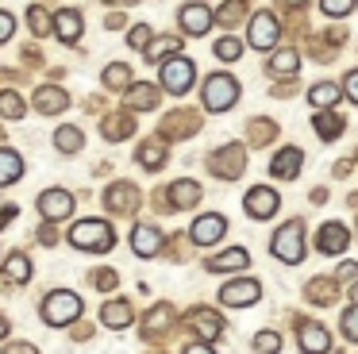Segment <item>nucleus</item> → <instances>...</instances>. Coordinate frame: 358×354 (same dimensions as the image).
Listing matches in <instances>:
<instances>
[{
  "label": "nucleus",
  "instance_id": "nucleus-1",
  "mask_svg": "<svg viewBox=\"0 0 358 354\" xmlns=\"http://www.w3.org/2000/svg\"><path fill=\"white\" fill-rule=\"evenodd\" d=\"M70 243L78 246V250H112V246H116V235H112V227L104 220H81V223H73Z\"/></svg>",
  "mask_w": 358,
  "mask_h": 354
},
{
  "label": "nucleus",
  "instance_id": "nucleus-2",
  "mask_svg": "<svg viewBox=\"0 0 358 354\" xmlns=\"http://www.w3.org/2000/svg\"><path fill=\"white\" fill-rule=\"evenodd\" d=\"M78 316H81V297L70 289H55L43 300V320H47L50 327H66V323H73Z\"/></svg>",
  "mask_w": 358,
  "mask_h": 354
},
{
  "label": "nucleus",
  "instance_id": "nucleus-3",
  "mask_svg": "<svg viewBox=\"0 0 358 354\" xmlns=\"http://www.w3.org/2000/svg\"><path fill=\"white\" fill-rule=\"evenodd\" d=\"M270 250H273V258L296 266V262L304 258V223H301V220H289L285 227H278V231H273Z\"/></svg>",
  "mask_w": 358,
  "mask_h": 354
},
{
  "label": "nucleus",
  "instance_id": "nucleus-4",
  "mask_svg": "<svg viewBox=\"0 0 358 354\" xmlns=\"http://www.w3.org/2000/svg\"><path fill=\"white\" fill-rule=\"evenodd\" d=\"M239 100V81L227 73H212L208 81H204V108L208 112H227V108Z\"/></svg>",
  "mask_w": 358,
  "mask_h": 354
},
{
  "label": "nucleus",
  "instance_id": "nucleus-5",
  "mask_svg": "<svg viewBox=\"0 0 358 354\" xmlns=\"http://www.w3.org/2000/svg\"><path fill=\"white\" fill-rule=\"evenodd\" d=\"M193 62L189 58H170L162 62V73H158V81H162L166 92H173V97H181V92H189V85H193Z\"/></svg>",
  "mask_w": 358,
  "mask_h": 354
},
{
  "label": "nucleus",
  "instance_id": "nucleus-6",
  "mask_svg": "<svg viewBox=\"0 0 358 354\" xmlns=\"http://www.w3.org/2000/svg\"><path fill=\"white\" fill-rule=\"evenodd\" d=\"M243 162H247V150H243L239 143H231V146H220L216 154L208 158V169L216 177H227V181H235V177L243 174Z\"/></svg>",
  "mask_w": 358,
  "mask_h": 354
},
{
  "label": "nucleus",
  "instance_id": "nucleus-7",
  "mask_svg": "<svg viewBox=\"0 0 358 354\" xmlns=\"http://www.w3.org/2000/svg\"><path fill=\"white\" fill-rule=\"evenodd\" d=\"M185 323H189V331H193L196 339H204V343H212V339L224 335V320H220L212 308H193V312L185 316Z\"/></svg>",
  "mask_w": 358,
  "mask_h": 354
},
{
  "label": "nucleus",
  "instance_id": "nucleus-8",
  "mask_svg": "<svg viewBox=\"0 0 358 354\" xmlns=\"http://www.w3.org/2000/svg\"><path fill=\"white\" fill-rule=\"evenodd\" d=\"M224 231H227V220H224V215H216V212H208V215H201V220L189 227V239H193L196 246H212V243L224 239Z\"/></svg>",
  "mask_w": 358,
  "mask_h": 354
},
{
  "label": "nucleus",
  "instance_id": "nucleus-9",
  "mask_svg": "<svg viewBox=\"0 0 358 354\" xmlns=\"http://www.w3.org/2000/svg\"><path fill=\"white\" fill-rule=\"evenodd\" d=\"M158 131H162L166 139H189V135H196V131H201V115L189 112V108H181V112H170V115H166Z\"/></svg>",
  "mask_w": 358,
  "mask_h": 354
},
{
  "label": "nucleus",
  "instance_id": "nucleus-10",
  "mask_svg": "<svg viewBox=\"0 0 358 354\" xmlns=\"http://www.w3.org/2000/svg\"><path fill=\"white\" fill-rule=\"evenodd\" d=\"M73 192H66V189H47V192H39V212L47 215V220H66V215H73Z\"/></svg>",
  "mask_w": 358,
  "mask_h": 354
},
{
  "label": "nucleus",
  "instance_id": "nucleus-11",
  "mask_svg": "<svg viewBox=\"0 0 358 354\" xmlns=\"http://www.w3.org/2000/svg\"><path fill=\"white\" fill-rule=\"evenodd\" d=\"M250 46L255 50H273L278 46V20H273L270 12H258L255 20H250Z\"/></svg>",
  "mask_w": 358,
  "mask_h": 354
},
{
  "label": "nucleus",
  "instance_id": "nucleus-12",
  "mask_svg": "<svg viewBox=\"0 0 358 354\" xmlns=\"http://www.w3.org/2000/svg\"><path fill=\"white\" fill-rule=\"evenodd\" d=\"M278 192L266 189V185H255V189L247 192V200H243V208H247V215H255V220H270L273 212H278Z\"/></svg>",
  "mask_w": 358,
  "mask_h": 354
},
{
  "label": "nucleus",
  "instance_id": "nucleus-13",
  "mask_svg": "<svg viewBox=\"0 0 358 354\" xmlns=\"http://www.w3.org/2000/svg\"><path fill=\"white\" fill-rule=\"evenodd\" d=\"M258 297H262V285L258 281H227L224 289H220V300H224L227 308H247V304H255Z\"/></svg>",
  "mask_w": 358,
  "mask_h": 354
},
{
  "label": "nucleus",
  "instance_id": "nucleus-14",
  "mask_svg": "<svg viewBox=\"0 0 358 354\" xmlns=\"http://www.w3.org/2000/svg\"><path fill=\"white\" fill-rule=\"evenodd\" d=\"M296 339H301V351L304 354H327V351H331V335H327L320 323H312V320L296 323Z\"/></svg>",
  "mask_w": 358,
  "mask_h": 354
},
{
  "label": "nucleus",
  "instance_id": "nucleus-15",
  "mask_svg": "<svg viewBox=\"0 0 358 354\" xmlns=\"http://www.w3.org/2000/svg\"><path fill=\"white\" fill-rule=\"evenodd\" d=\"M301 166H304V154L296 150V146H285V150L273 154L270 174H273V177H281V181H293V177H301Z\"/></svg>",
  "mask_w": 358,
  "mask_h": 354
},
{
  "label": "nucleus",
  "instance_id": "nucleus-16",
  "mask_svg": "<svg viewBox=\"0 0 358 354\" xmlns=\"http://www.w3.org/2000/svg\"><path fill=\"white\" fill-rule=\"evenodd\" d=\"M104 200H108V208L116 215H131L135 208H139V189L127 185V181H120V185H112V189L104 192Z\"/></svg>",
  "mask_w": 358,
  "mask_h": 354
},
{
  "label": "nucleus",
  "instance_id": "nucleus-17",
  "mask_svg": "<svg viewBox=\"0 0 358 354\" xmlns=\"http://www.w3.org/2000/svg\"><path fill=\"white\" fill-rule=\"evenodd\" d=\"M347 243H350V231L343 227V223H324L320 235H316V250L320 254H343Z\"/></svg>",
  "mask_w": 358,
  "mask_h": 354
},
{
  "label": "nucleus",
  "instance_id": "nucleus-18",
  "mask_svg": "<svg viewBox=\"0 0 358 354\" xmlns=\"http://www.w3.org/2000/svg\"><path fill=\"white\" fill-rule=\"evenodd\" d=\"M70 108V97H66V89H58V85H43L39 92H35V112L43 115H58Z\"/></svg>",
  "mask_w": 358,
  "mask_h": 354
},
{
  "label": "nucleus",
  "instance_id": "nucleus-19",
  "mask_svg": "<svg viewBox=\"0 0 358 354\" xmlns=\"http://www.w3.org/2000/svg\"><path fill=\"white\" fill-rule=\"evenodd\" d=\"M131 250L143 254V258H155V254L162 250V231L150 227V223H139V227L131 231Z\"/></svg>",
  "mask_w": 358,
  "mask_h": 354
},
{
  "label": "nucleus",
  "instance_id": "nucleus-20",
  "mask_svg": "<svg viewBox=\"0 0 358 354\" xmlns=\"http://www.w3.org/2000/svg\"><path fill=\"white\" fill-rule=\"evenodd\" d=\"M212 20H216V15H212L204 4H185L181 8V27H185L189 35H208Z\"/></svg>",
  "mask_w": 358,
  "mask_h": 354
},
{
  "label": "nucleus",
  "instance_id": "nucleus-21",
  "mask_svg": "<svg viewBox=\"0 0 358 354\" xmlns=\"http://www.w3.org/2000/svg\"><path fill=\"white\" fill-rule=\"evenodd\" d=\"M250 266V254L243 250V246H231V250L216 254V258L208 262V274H239V269Z\"/></svg>",
  "mask_w": 358,
  "mask_h": 354
},
{
  "label": "nucleus",
  "instance_id": "nucleus-22",
  "mask_svg": "<svg viewBox=\"0 0 358 354\" xmlns=\"http://www.w3.org/2000/svg\"><path fill=\"white\" fill-rule=\"evenodd\" d=\"M55 31L62 43H78L81 31H85V23H81V12H73V8H62V12L55 15Z\"/></svg>",
  "mask_w": 358,
  "mask_h": 354
},
{
  "label": "nucleus",
  "instance_id": "nucleus-23",
  "mask_svg": "<svg viewBox=\"0 0 358 354\" xmlns=\"http://www.w3.org/2000/svg\"><path fill=\"white\" fill-rule=\"evenodd\" d=\"M131 127H135V112H131V108H127V112L108 115V120H101V135H104V139H112V143L127 139V135H131Z\"/></svg>",
  "mask_w": 358,
  "mask_h": 354
},
{
  "label": "nucleus",
  "instance_id": "nucleus-24",
  "mask_svg": "<svg viewBox=\"0 0 358 354\" xmlns=\"http://www.w3.org/2000/svg\"><path fill=\"white\" fill-rule=\"evenodd\" d=\"M304 297H308L312 304L327 308V304H335V297H339V289H335V281H331V277H312V281L304 285Z\"/></svg>",
  "mask_w": 358,
  "mask_h": 354
},
{
  "label": "nucleus",
  "instance_id": "nucleus-25",
  "mask_svg": "<svg viewBox=\"0 0 358 354\" xmlns=\"http://www.w3.org/2000/svg\"><path fill=\"white\" fill-rule=\"evenodd\" d=\"M101 323L112 331H124L127 323H131V304H127V300H108V304L101 308Z\"/></svg>",
  "mask_w": 358,
  "mask_h": 354
},
{
  "label": "nucleus",
  "instance_id": "nucleus-26",
  "mask_svg": "<svg viewBox=\"0 0 358 354\" xmlns=\"http://www.w3.org/2000/svg\"><path fill=\"white\" fill-rule=\"evenodd\" d=\"M312 127L320 131V139L331 143V139H339V131H343V115L335 112V108H320V112L312 115Z\"/></svg>",
  "mask_w": 358,
  "mask_h": 354
},
{
  "label": "nucleus",
  "instance_id": "nucleus-27",
  "mask_svg": "<svg viewBox=\"0 0 358 354\" xmlns=\"http://www.w3.org/2000/svg\"><path fill=\"white\" fill-rule=\"evenodd\" d=\"M166 197H170L173 208H193L196 200H201V185H196V181H173Z\"/></svg>",
  "mask_w": 358,
  "mask_h": 354
},
{
  "label": "nucleus",
  "instance_id": "nucleus-28",
  "mask_svg": "<svg viewBox=\"0 0 358 354\" xmlns=\"http://www.w3.org/2000/svg\"><path fill=\"white\" fill-rule=\"evenodd\" d=\"M24 177V158H20L16 150H4L0 146V185H12Z\"/></svg>",
  "mask_w": 358,
  "mask_h": 354
},
{
  "label": "nucleus",
  "instance_id": "nucleus-29",
  "mask_svg": "<svg viewBox=\"0 0 358 354\" xmlns=\"http://www.w3.org/2000/svg\"><path fill=\"white\" fill-rule=\"evenodd\" d=\"M127 108H131V112L158 108V89L155 85H135V89H127Z\"/></svg>",
  "mask_w": 358,
  "mask_h": 354
},
{
  "label": "nucleus",
  "instance_id": "nucleus-30",
  "mask_svg": "<svg viewBox=\"0 0 358 354\" xmlns=\"http://www.w3.org/2000/svg\"><path fill=\"white\" fill-rule=\"evenodd\" d=\"M339 97H343V89H339V85H331V81H320V85H312V89H308V100L316 108H331Z\"/></svg>",
  "mask_w": 358,
  "mask_h": 354
},
{
  "label": "nucleus",
  "instance_id": "nucleus-31",
  "mask_svg": "<svg viewBox=\"0 0 358 354\" xmlns=\"http://www.w3.org/2000/svg\"><path fill=\"white\" fill-rule=\"evenodd\" d=\"M139 162H143L147 169H158V166H162V162H166V143H162V139H147V143L139 146Z\"/></svg>",
  "mask_w": 358,
  "mask_h": 354
},
{
  "label": "nucleus",
  "instance_id": "nucleus-32",
  "mask_svg": "<svg viewBox=\"0 0 358 354\" xmlns=\"http://www.w3.org/2000/svg\"><path fill=\"white\" fill-rule=\"evenodd\" d=\"M170 323H173V308H170V304H158L155 312L147 316V339H155V335H162V331H170Z\"/></svg>",
  "mask_w": 358,
  "mask_h": 354
},
{
  "label": "nucleus",
  "instance_id": "nucleus-33",
  "mask_svg": "<svg viewBox=\"0 0 358 354\" xmlns=\"http://www.w3.org/2000/svg\"><path fill=\"white\" fill-rule=\"evenodd\" d=\"M4 269H8V277L16 285H24V281H31V262H27V254H8V262H4Z\"/></svg>",
  "mask_w": 358,
  "mask_h": 354
},
{
  "label": "nucleus",
  "instance_id": "nucleus-34",
  "mask_svg": "<svg viewBox=\"0 0 358 354\" xmlns=\"http://www.w3.org/2000/svg\"><path fill=\"white\" fill-rule=\"evenodd\" d=\"M178 50H181V38L166 35V38H155V43L147 46V58H150V62H162V58H173Z\"/></svg>",
  "mask_w": 358,
  "mask_h": 354
},
{
  "label": "nucleus",
  "instance_id": "nucleus-35",
  "mask_svg": "<svg viewBox=\"0 0 358 354\" xmlns=\"http://www.w3.org/2000/svg\"><path fill=\"white\" fill-rule=\"evenodd\" d=\"M81 143H85V139H81V131H78V127H58V131H55V146H58L62 154L81 150Z\"/></svg>",
  "mask_w": 358,
  "mask_h": 354
},
{
  "label": "nucleus",
  "instance_id": "nucleus-36",
  "mask_svg": "<svg viewBox=\"0 0 358 354\" xmlns=\"http://www.w3.org/2000/svg\"><path fill=\"white\" fill-rule=\"evenodd\" d=\"M104 85H108V89H127V85H131V69H127L124 62H112V66L104 69Z\"/></svg>",
  "mask_w": 358,
  "mask_h": 354
},
{
  "label": "nucleus",
  "instance_id": "nucleus-37",
  "mask_svg": "<svg viewBox=\"0 0 358 354\" xmlns=\"http://www.w3.org/2000/svg\"><path fill=\"white\" fill-rule=\"evenodd\" d=\"M24 100H20V92H0V115L4 120H24Z\"/></svg>",
  "mask_w": 358,
  "mask_h": 354
},
{
  "label": "nucleus",
  "instance_id": "nucleus-38",
  "mask_svg": "<svg viewBox=\"0 0 358 354\" xmlns=\"http://www.w3.org/2000/svg\"><path fill=\"white\" fill-rule=\"evenodd\" d=\"M296 66H301V58H296V50H278L270 62V73H296Z\"/></svg>",
  "mask_w": 358,
  "mask_h": 354
},
{
  "label": "nucleus",
  "instance_id": "nucleus-39",
  "mask_svg": "<svg viewBox=\"0 0 358 354\" xmlns=\"http://www.w3.org/2000/svg\"><path fill=\"white\" fill-rule=\"evenodd\" d=\"M247 131H250V143H255V146H266V143H270L273 135H278V127H273L270 120H255V123H250Z\"/></svg>",
  "mask_w": 358,
  "mask_h": 354
},
{
  "label": "nucleus",
  "instance_id": "nucleus-40",
  "mask_svg": "<svg viewBox=\"0 0 358 354\" xmlns=\"http://www.w3.org/2000/svg\"><path fill=\"white\" fill-rule=\"evenodd\" d=\"M255 351L258 354H278L281 351V335H278V331H258V335H255Z\"/></svg>",
  "mask_w": 358,
  "mask_h": 354
},
{
  "label": "nucleus",
  "instance_id": "nucleus-41",
  "mask_svg": "<svg viewBox=\"0 0 358 354\" xmlns=\"http://www.w3.org/2000/svg\"><path fill=\"white\" fill-rule=\"evenodd\" d=\"M239 54H243V43H239V38L224 35V38L216 43V58H224V62H235Z\"/></svg>",
  "mask_w": 358,
  "mask_h": 354
},
{
  "label": "nucleus",
  "instance_id": "nucleus-42",
  "mask_svg": "<svg viewBox=\"0 0 358 354\" xmlns=\"http://www.w3.org/2000/svg\"><path fill=\"white\" fill-rule=\"evenodd\" d=\"M27 15H31V31H35V35H47L50 23H55V20H50V12H47V8H39V4L27 8Z\"/></svg>",
  "mask_w": 358,
  "mask_h": 354
},
{
  "label": "nucleus",
  "instance_id": "nucleus-43",
  "mask_svg": "<svg viewBox=\"0 0 358 354\" xmlns=\"http://www.w3.org/2000/svg\"><path fill=\"white\" fill-rule=\"evenodd\" d=\"M343 335L355 339V343H358V300L347 308V312H343Z\"/></svg>",
  "mask_w": 358,
  "mask_h": 354
},
{
  "label": "nucleus",
  "instance_id": "nucleus-44",
  "mask_svg": "<svg viewBox=\"0 0 358 354\" xmlns=\"http://www.w3.org/2000/svg\"><path fill=\"white\" fill-rule=\"evenodd\" d=\"M243 8H247L243 0H231V4H224V8H220V15H216V20H220V23H239V20H243Z\"/></svg>",
  "mask_w": 358,
  "mask_h": 354
},
{
  "label": "nucleus",
  "instance_id": "nucleus-45",
  "mask_svg": "<svg viewBox=\"0 0 358 354\" xmlns=\"http://www.w3.org/2000/svg\"><path fill=\"white\" fill-rule=\"evenodd\" d=\"M350 4L355 0H320V8H324V15H347Z\"/></svg>",
  "mask_w": 358,
  "mask_h": 354
},
{
  "label": "nucleus",
  "instance_id": "nucleus-46",
  "mask_svg": "<svg viewBox=\"0 0 358 354\" xmlns=\"http://www.w3.org/2000/svg\"><path fill=\"white\" fill-rule=\"evenodd\" d=\"M127 43H131V46H143V50H147V43H150V27H143V23H139V27H131V31H127Z\"/></svg>",
  "mask_w": 358,
  "mask_h": 354
},
{
  "label": "nucleus",
  "instance_id": "nucleus-47",
  "mask_svg": "<svg viewBox=\"0 0 358 354\" xmlns=\"http://www.w3.org/2000/svg\"><path fill=\"white\" fill-rule=\"evenodd\" d=\"M12 31H16V20H12V12H0V43H8Z\"/></svg>",
  "mask_w": 358,
  "mask_h": 354
},
{
  "label": "nucleus",
  "instance_id": "nucleus-48",
  "mask_svg": "<svg viewBox=\"0 0 358 354\" xmlns=\"http://www.w3.org/2000/svg\"><path fill=\"white\" fill-rule=\"evenodd\" d=\"M343 92H347V97L358 104V69H355V73H347V81H343Z\"/></svg>",
  "mask_w": 358,
  "mask_h": 354
},
{
  "label": "nucleus",
  "instance_id": "nucleus-49",
  "mask_svg": "<svg viewBox=\"0 0 358 354\" xmlns=\"http://www.w3.org/2000/svg\"><path fill=\"white\" fill-rule=\"evenodd\" d=\"M93 281L101 285V289H116V274H112V269H101V274H93Z\"/></svg>",
  "mask_w": 358,
  "mask_h": 354
},
{
  "label": "nucleus",
  "instance_id": "nucleus-50",
  "mask_svg": "<svg viewBox=\"0 0 358 354\" xmlns=\"http://www.w3.org/2000/svg\"><path fill=\"white\" fill-rule=\"evenodd\" d=\"M358 277V262H343L339 266V281H355Z\"/></svg>",
  "mask_w": 358,
  "mask_h": 354
},
{
  "label": "nucleus",
  "instance_id": "nucleus-51",
  "mask_svg": "<svg viewBox=\"0 0 358 354\" xmlns=\"http://www.w3.org/2000/svg\"><path fill=\"white\" fill-rule=\"evenodd\" d=\"M4 354H39L31 343H12V346H4Z\"/></svg>",
  "mask_w": 358,
  "mask_h": 354
},
{
  "label": "nucleus",
  "instance_id": "nucleus-52",
  "mask_svg": "<svg viewBox=\"0 0 358 354\" xmlns=\"http://www.w3.org/2000/svg\"><path fill=\"white\" fill-rule=\"evenodd\" d=\"M185 354H216V351H212V346L201 339V343H189V346H185Z\"/></svg>",
  "mask_w": 358,
  "mask_h": 354
},
{
  "label": "nucleus",
  "instance_id": "nucleus-53",
  "mask_svg": "<svg viewBox=\"0 0 358 354\" xmlns=\"http://www.w3.org/2000/svg\"><path fill=\"white\" fill-rule=\"evenodd\" d=\"M350 169H355V162L350 158H343V162H335V177H347Z\"/></svg>",
  "mask_w": 358,
  "mask_h": 354
},
{
  "label": "nucleus",
  "instance_id": "nucleus-54",
  "mask_svg": "<svg viewBox=\"0 0 358 354\" xmlns=\"http://www.w3.org/2000/svg\"><path fill=\"white\" fill-rule=\"evenodd\" d=\"M8 220H16V204H4V208H0V227H4Z\"/></svg>",
  "mask_w": 358,
  "mask_h": 354
},
{
  "label": "nucleus",
  "instance_id": "nucleus-55",
  "mask_svg": "<svg viewBox=\"0 0 358 354\" xmlns=\"http://www.w3.org/2000/svg\"><path fill=\"white\" fill-rule=\"evenodd\" d=\"M55 231H50V227H39V243H47V246H55Z\"/></svg>",
  "mask_w": 358,
  "mask_h": 354
},
{
  "label": "nucleus",
  "instance_id": "nucleus-56",
  "mask_svg": "<svg viewBox=\"0 0 358 354\" xmlns=\"http://www.w3.org/2000/svg\"><path fill=\"white\" fill-rule=\"evenodd\" d=\"M8 335V320H4V316H0V339Z\"/></svg>",
  "mask_w": 358,
  "mask_h": 354
},
{
  "label": "nucleus",
  "instance_id": "nucleus-57",
  "mask_svg": "<svg viewBox=\"0 0 358 354\" xmlns=\"http://www.w3.org/2000/svg\"><path fill=\"white\" fill-rule=\"evenodd\" d=\"M281 4H293V8H296V4H301V0H281Z\"/></svg>",
  "mask_w": 358,
  "mask_h": 354
},
{
  "label": "nucleus",
  "instance_id": "nucleus-58",
  "mask_svg": "<svg viewBox=\"0 0 358 354\" xmlns=\"http://www.w3.org/2000/svg\"><path fill=\"white\" fill-rule=\"evenodd\" d=\"M350 297H355V300H358V285H355V289H350Z\"/></svg>",
  "mask_w": 358,
  "mask_h": 354
}]
</instances>
